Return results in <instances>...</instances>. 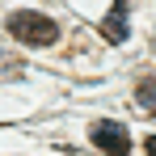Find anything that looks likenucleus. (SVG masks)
I'll return each mask as SVG.
<instances>
[{"instance_id":"obj_4","label":"nucleus","mask_w":156,"mask_h":156,"mask_svg":"<svg viewBox=\"0 0 156 156\" xmlns=\"http://www.w3.org/2000/svg\"><path fill=\"white\" fill-rule=\"evenodd\" d=\"M135 101H139V110L156 114V80H139V89H135Z\"/></svg>"},{"instance_id":"obj_2","label":"nucleus","mask_w":156,"mask_h":156,"mask_svg":"<svg viewBox=\"0 0 156 156\" xmlns=\"http://www.w3.org/2000/svg\"><path fill=\"white\" fill-rule=\"evenodd\" d=\"M93 144H97L101 152H110V156H127L131 135H127V127H118V122H97V127H93Z\"/></svg>"},{"instance_id":"obj_6","label":"nucleus","mask_w":156,"mask_h":156,"mask_svg":"<svg viewBox=\"0 0 156 156\" xmlns=\"http://www.w3.org/2000/svg\"><path fill=\"white\" fill-rule=\"evenodd\" d=\"M144 152H148V156H156V135H148V144H144Z\"/></svg>"},{"instance_id":"obj_3","label":"nucleus","mask_w":156,"mask_h":156,"mask_svg":"<svg viewBox=\"0 0 156 156\" xmlns=\"http://www.w3.org/2000/svg\"><path fill=\"white\" fill-rule=\"evenodd\" d=\"M127 17H131L127 4H122V0H114V4H110V13L101 17V38H105V42H127V38H131Z\"/></svg>"},{"instance_id":"obj_5","label":"nucleus","mask_w":156,"mask_h":156,"mask_svg":"<svg viewBox=\"0 0 156 156\" xmlns=\"http://www.w3.org/2000/svg\"><path fill=\"white\" fill-rule=\"evenodd\" d=\"M21 72H26V63H21V59H13L9 51H0V80H17Z\"/></svg>"},{"instance_id":"obj_1","label":"nucleus","mask_w":156,"mask_h":156,"mask_svg":"<svg viewBox=\"0 0 156 156\" xmlns=\"http://www.w3.org/2000/svg\"><path fill=\"white\" fill-rule=\"evenodd\" d=\"M9 34L13 38H21L26 47H51L55 38H59V26H55V17L47 13H38V9H17V13H9Z\"/></svg>"}]
</instances>
